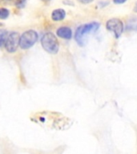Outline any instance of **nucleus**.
Segmentation results:
<instances>
[{
    "label": "nucleus",
    "mask_w": 137,
    "mask_h": 154,
    "mask_svg": "<svg viewBox=\"0 0 137 154\" xmlns=\"http://www.w3.org/2000/svg\"><path fill=\"white\" fill-rule=\"evenodd\" d=\"M7 35H8V32L7 30H0V48L4 45Z\"/></svg>",
    "instance_id": "1a4fd4ad"
},
{
    "label": "nucleus",
    "mask_w": 137,
    "mask_h": 154,
    "mask_svg": "<svg viewBox=\"0 0 137 154\" xmlns=\"http://www.w3.org/2000/svg\"><path fill=\"white\" fill-rule=\"evenodd\" d=\"M31 120L38 125L52 129H67V128H69L72 124L69 118L66 117L61 113L50 111L36 112L32 116Z\"/></svg>",
    "instance_id": "f257e3e1"
},
{
    "label": "nucleus",
    "mask_w": 137,
    "mask_h": 154,
    "mask_svg": "<svg viewBox=\"0 0 137 154\" xmlns=\"http://www.w3.org/2000/svg\"><path fill=\"white\" fill-rule=\"evenodd\" d=\"M106 28L108 31L113 32L115 38H119L123 32L124 26L120 19L113 18L106 23Z\"/></svg>",
    "instance_id": "39448f33"
},
{
    "label": "nucleus",
    "mask_w": 137,
    "mask_h": 154,
    "mask_svg": "<svg viewBox=\"0 0 137 154\" xmlns=\"http://www.w3.org/2000/svg\"><path fill=\"white\" fill-rule=\"evenodd\" d=\"M63 4L68 5V6H74V2H71V0H64L63 1Z\"/></svg>",
    "instance_id": "2eb2a0df"
},
{
    "label": "nucleus",
    "mask_w": 137,
    "mask_h": 154,
    "mask_svg": "<svg viewBox=\"0 0 137 154\" xmlns=\"http://www.w3.org/2000/svg\"><path fill=\"white\" fill-rule=\"evenodd\" d=\"M77 1L81 2L83 4H88V3H91V2H93L94 0H77Z\"/></svg>",
    "instance_id": "ddd939ff"
},
{
    "label": "nucleus",
    "mask_w": 137,
    "mask_h": 154,
    "mask_svg": "<svg viewBox=\"0 0 137 154\" xmlns=\"http://www.w3.org/2000/svg\"><path fill=\"white\" fill-rule=\"evenodd\" d=\"M43 3H45V4H49L50 2H51V0H41Z\"/></svg>",
    "instance_id": "dca6fc26"
},
{
    "label": "nucleus",
    "mask_w": 137,
    "mask_h": 154,
    "mask_svg": "<svg viewBox=\"0 0 137 154\" xmlns=\"http://www.w3.org/2000/svg\"><path fill=\"white\" fill-rule=\"evenodd\" d=\"M100 26V24L96 22H92L90 23L84 24L79 26L75 31V39L76 41V43L79 44V46L84 45V40H85V36L89 35L90 33H94L96 32Z\"/></svg>",
    "instance_id": "f03ea898"
},
{
    "label": "nucleus",
    "mask_w": 137,
    "mask_h": 154,
    "mask_svg": "<svg viewBox=\"0 0 137 154\" xmlns=\"http://www.w3.org/2000/svg\"><path fill=\"white\" fill-rule=\"evenodd\" d=\"M3 26V23H0V26Z\"/></svg>",
    "instance_id": "f3484780"
},
{
    "label": "nucleus",
    "mask_w": 137,
    "mask_h": 154,
    "mask_svg": "<svg viewBox=\"0 0 137 154\" xmlns=\"http://www.w3.org/2000/svg\"><path fill=\"white\" fill-rule=\"evenodd\" d=\"M19 32L13 31L7 35L6 42L4 43L5 48L7 51V52L14 53L15 52L19 46Z\"/></svg>",
    "instance_id": "423d86ee"
},
{
    "label": "nucleus",
    "mask_w": 137,
    "mask_h": 154,
    "mask_svg": "<svg viewBox=\"0 0 137 154\" xmlns=\"http://www.w3.org/2000/svg\"><path fill=\"white\" fill-rule=\"evenodd\" d=\"M42 47L47 52L55 55L59 49V43L58 38L52 32H47L41 38Z\"/></svg>",
    "instance_id": "7ed1b4c3"
},
{
    "label": "nucleus",
    "mask_w": 137,
    "mask_h": 154,
    "mask_svg": "<svg viewBox=\"0 0 137 154\" xmlns=\"http://www.w3.org/2000/svg\"><path fill=\"white\" fill-rule=\"evenodd\" d=\"M125 2H127V0H113V2L115 4H123Z\"/></svg>",
    "instance_id": "4468645a"
},
{
    "label": "nucleus",
    "mask_w": 137,
    "mask_h": 154,
    "mask_svg": "<svg viewBox=\"0 0 137 154\" xmlns=\"http://www.w3.org/2000/svg\"><path fill=\"white\" fill-rule=\"evenodd\" d=\"M38 38V35L34 30H28L23 33L19 38V47L23 50L32 48Z\"/></svg>",
    "instance_id": "20e7f679"
},
{
    "label": "nucleus",
    "mask_w": 137,
    "mask_h": 154,
    "mask_svg": "<svg viewBox=\"0 0 137 154\" xmlns=\"http://www.w3.org/2000/svg\"><path fill=\"white\" fill-rule=\"evenodd\" d=\"M14 2V0H0V5H11Z\"/></svg>",
    "instance_id": "f8f14e48"
},
{
    "label": "nucleus",
    "mask_w": 137,
    "mask_h": 154,
    "mask_svg": "<svg viewBox=\"0 0 137 154\" xmlns=\"http://www.w3.org/2000/svg\"><path fill=\"white\" fill-rule=\"evenodd\" d=\"M57 35L63 39H71L72 37V29L68 26H60L56 31Z\"/></svg>",
    "instance_id": "0eeeda50"
},
{
    "label": "nucleus",
    "mask_w": 137,
    "mask_h": 154,
    "mask_svg": "<svg viewBox=\"0 0 137 154\" xmlns=\"http://www.w3.org/2000/svg\"><path fill=\"white\" fill-rule=\"evenodd\" d=\"M26 0H14V5L17 8H19V9H22L25 7L26 5Z\"/></svg>",
    "instance_id": "9b49d317"
},
{
    "label": "nucleus",
    "mask_w": 137,
    "mask_h": 154,
    "mask_svg": "<svg viewBox=\"0 0 137 154\" xmlns=\"http://www.w3.org/2000/svg\"><path fill=\"white\" fill-rule=\"evenodd\" d=\"M66 17V11L62 8L54 10L51 13V19L54 21H62Z\"/></svg>",
    "instance_id": "6e6552de"
},
{
    "label": "nucleus",
    "mask_w": 137,
    "mask_h": 154,
    "mask_svg": "<svg viewBox=\"0 0 137 154\" xmlns=\"http://www.w3.org/2000/svg\"><path fill=\"white\" fill-rule=\"evenodd\" d=\"M10 15V11L6 7H0V19H7Z\"/></svg>",
    "instance_id": "9d476101"
}]
</instances>
